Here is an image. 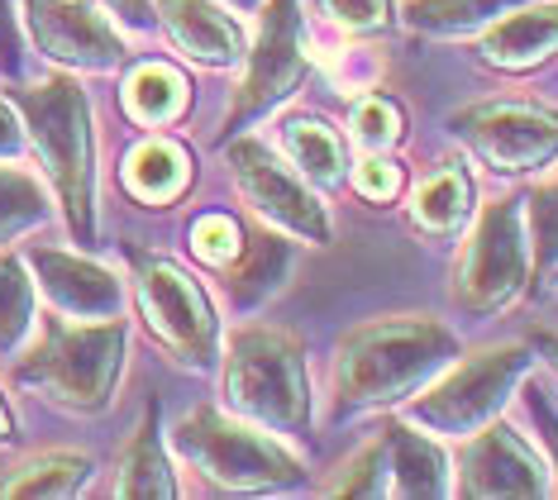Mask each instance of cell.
<instances>
[{
    "label": "cell",
    "instance_id": "obj_1",
    "mask_svg": "<svg viewBox=\"0 0 558 500\" xmlns=\"http://www.w3.org/2000/svg\"><path fill=\"white\" fill-rule=\"evenodd\" d=\"M459 357V339L429 315H387L353 329L335 357L339 410H387L421 395Z\"/></svg>",
    "mask_w": 558,
    "mask_h": 500
},
{
    "label": "cell",
    "instance_id": "obj_2",
    "mask_svg": "<svg viewBox=\"0 0 558 500\" xmlns=\"http://www.w3.org/2000/svg\"><path fill=\"white\" fill-rule=\"evenodd\" d=\"M15 106L29 124L34 148L44 153L53 186L62 196V210L72 220V234L92 243L96 234V134H92V106L72 76H48L39 86H20Z\"/></svg>",
    "mask_w": 558,
    "mask_h": 500
},
{
    "label": "cell",
    "instance_id": "obj_3",
    "mask_svg": "<svg viewBox=\"0 0 558 500\" xmlns=\"http://www.w3.org/2000/svg\"><path fill=\"white\" fill-rule=\"evenodd\" d=\"M225 401L277 439L311 429V387L301 343L282 329H239L225 353Z\"/></svg>",
    "mask_w": 558,
    "mask_h": 500
},
{
    "label": "cell",
    "instance_id": "obj_4",
    "mask_svg": "<svg viewBox=\"0 0 558 500\" xmlns=\"http://www.w3.org/2000/svg\"><path fill=\"white\" fill-rule=\"evenodd\" d=\"M124 367V319H86L62 325L48 319L44 339L24 353L15 377L24 387L53 395L68 410H106Z\"/></svg>",
    "mask_w": 558,
    "mask_h": 500
},
{
    "label": "cell",
    "instance_id": "obj_5",
    "mask_svg": "<svg viewBox=\"0 0 558 500\" xmlns=\"http://www.w3.org/2000/svg\"><path fill=\"white\" fill-rule=\"evenodd\" d=\"M177 448L192 467L206 472V481L225 486V491H282V486H301V458H291L282 439L268 434L253 419H230L220 410L201 405L172 429Z\"/></svg>",
    "mask_w": 558,
    "mask_h": 500
},
{
    "label": "cell",
    "instance_id": "obj_6",
    "mask_svg": "<svg viewBox=\"0 0 558 500\" xmlns=\"http://www.w3.org/2000/svg\"><path fill=\"white\" fill-rule=\"evenodd\" d=\"M530 353L520 343H501L492 353H477L459 363L439 381H429L421 395H411V425H421L435 439H468L482 425H492V415L511 401V391L525 381Z\"/></svg>",
    "mask_w": 558,
    "mask_h": 500
},
{
    "label": "cell",
    "instance_id": "obj_7",
    "mask_svg": "<svg viewBox=\"0 0 558 500\" xmlns=\"http://www.w3.org/2000/svg\"><path fill=\"white\" fill-rule=\"evenodd\" d=\"M530 229L520 200H492L482 205V220L473 239L463 243L459 267H453V301L468 315H492L501 305H511L525 291L530 277Z\"/></svg>",
    "mask_w": 558,
    "mask_h": 500
},
{
    "label": "cell",
    "instance_id": "obj_8",
    "mask_svg": "<svg viewBox=\"0 0 558 500\" xmlns=\"http://www.w3.org/2000/svg\"><path fill=\"white\" fill-rule=\"evenodd\" d=\"M138 310H144L148 329L177 363L186 367H210L215 343H220V325H215V305L206 301L201 281L182 272L168 258H144L138 263Z\"/></svg>",
    "mask_w": 558,
    "mask_h": 500
},
{
    "label": "cell",
    "instance_id": "obj_9",
    "mask_svg": "<svg viewBox=\"0 0 558 500\" xmlns=\"http://www.w3.org/2000/svg\"><path fill=\"white\" fill-rule=\"evenodd\" d=\"M453 130L492 172H539L558 162V110L535 100H482L453 114Z\"/></svg>",
    "mask_w": 558,
    "mask_h": 500
},
{
    "label": "cell",
    "instance_id": "obj_10",
    "mask_svg": "<svg viewBox=\"0 0 558 500\" xmlns=\"http://www.w3.org/2000/svg\"><path fill=\"white\" fill-rule=\"evenodd\" d=\"M306 68H311V53H306V34H301L296 0H268L258 44H253V58H248V72L234 92L230 134L244 130V124L258 120V114H268L277 100H287L301 82H306Z\"/></svg>",
    "mask_w": 558,
    "mask_h": 500
},
{
    "label": "cell",
    "instance_id": "obj_11",
    "mask_svg": "<svg viewBox=\"0 0 558 500\" xmlns=\"http://www.w3.org/2000/svg\"><path fill=\"white\" fill-rule=\"evenodd\" d=\"M230 167L239 196L248 200V210H258L268 224H277L282 234H296L306 243H325L329 239V215L315 200V191L306 186V176L291 172L268 144L258 138H239L230 148Z\"/></svg>",
    "mask_w": 558,
    "mask_h": 500
},
{
    "label": "cell",
    "instance_id": "obj_12",
    "mask_svg": "<svg viewBox=\"0 0 558 500\" xmlns=\"http://www.w3.org/2000/svg\"><path fill=\"white\" fill-rule=\"evenodd\" d=\"M463 496H549V467L511 425H482L468 434L459 458Z\"/></svg>",
    "mask_w": 558,
    "mask_h": 500
},
{
    "label": "cell",
    "instance_id": "obj_13",
    "mask_svg": "<svg viewBox=\"0 0 558 500\" xmlns=\"http://www.w3.org/2000/svg\"><path fill=\"white\" fill-rule=\"evenodd\" d=\"M34 44L62 68L106 72L124 58V44L92 0H29Z\"/></svg>",
    "mask_w": 558,
    "mask_h": 500
},
{
    "label": "cell",
    "instance_id": "obj_14",
    "mask_svg": "<svg viewBox=\"0 0 558 500\" xmlns=\"http://www.w3.org/2000/svg\"><path fill=\"white\" fill-rule=\"evenodd\" d=\"M34 272H39L44 296L72 319H116L124 305V286L110 267H100L77 253H58V248H39L34 253Z\"/></svg>",
    "mask_w": 558,
    "mask_h": 500
},
{
    "label": "cell",
    "instance_id": "obj_15",
    "mask_svg": "<svg viewBox=\"0 0 558 500\" xmlns=\"http://www.w3.org/2000/svg\"><path fill=\"white\" fill-rule=\"evenodd\" d=\"M162 29L201 68H239L244 62V29L215 0H158Z\"/></svg>",
    "mask_w": 558,
    "mask_h": 500
},
{
    "label": "cell",
    "instance_id": "obj_16",
    "mask_svg": "<svg viewBox=\"0 0 558 500\" xmlns=\"http://www.w3.org/2000/svg\"><path fill=\"white\" fill-rule=\"evenodd\" d=\"M549 53H558V0L525 5L515 15L487 24V34H482V62L501 72H530Z\"/></svg>",
    "mask_w": 558,
    "mask_h": 500
},
{
    "label": "cell",
    "instance_id": "obj_17",
    "mask_svg": "<svg viewBox=\"0 0 558 500\" xmlns=\"http://www.w3.org/2000/svg\"><path fill=\"white\" fill-rule=\"evenodd\" d=\"M291 272V243L268 229H253L239 243V253L225 263V291L239 310H258Z\"/></svg>",
    "mask_w": 558,
    "mask_h": 500
},
{
    "label": "cell",
    "instance_id": "obj_18",
    "mask_svg": "<svg viewBox=\"0 0 558 500\" xmlns=\"http://www.w3.org/2000/svg\"><path fill=\"white\" fill-rule=\"evenodd\" d=\"M387 453H391V491L435 500L449 496V458L439 439L421 434V425H391L387 429Z\"/></svg>",
    "mask_w": 558,
    "mask_h": 500
},
{
    "label": "cell",
    "instance_id": "obj_19",
    "mask_svg": "<svg viewBox=\"0 0 558 500\" xmlns=\"http://www.w3.org/2000/svg\"><path fill=\"white\" fill-rule=\"evenodd\" d=\"M186 182H192V158L172 138H144L124 158V186L148 205H168L172 196H182Z\"/></svg>",
    "mask_w": 558,
    "mask_h": 500
},
{
    "label": "cell",
    "instance_id": "obj_20",
    "mask_svg": "<svg viewBox=\"0 0 558 500\" xmlns=\"http://www.w3.org/2000/svg\"><path fill=\"white\" fill-rule=\"evenodd\" d=\"M468 210H473V176L459 158L439 162L411 196V220L425 234H453L468 220Z\"/></svg>",
    "mask_w": 558,
    "mask_h": 500
},
{
    "label": "cell",
    "instance_id": "obj_21",
    "mask_svg": "<svg viewBox=\"0 0 558 500\" xmlns=\"http://www.w3.org/2000/svg\"><path fill=\"white\" fill-rule=\"evenodd\" d=\"M120 496L130 500H172L177 496V481H172V463L162 453V439H158V410L148 405L144 425L134 429L130 448L120 458V481H116Z\"/></svg>",
    "mask_w": 558,
    "mask_h": 500
},
{
    "label": "cell",
    "instance_id": "obj_22",
    "mask_svg": "<svg viewBox=\"0 0 558 500\" xmlns=\"http://www.w3.org/2000/svg\"><path fill=\"white\" fill-rule=\"evenodd\" d=\"M282 144H287V158L296 167L306 182L315 186H339L349 172V158H344V138H339L329 124L311 120V114H296V120L282 124Z\"/></svg>",
    "mask_w": 558,
    "mask_h": 500
},
{
    "label": "cell",
    "instance_id": "obj_23",
    "mask_svg": "<svg viewBox=\"0 0 558 500\" xmlns=\"http://www.w3.org/2000/svg\"><path fill=\"white\" fill-rule=\"evenodd\" d=\"M124 110L138 124H172L186 110V82L182 72L162 68V62H144L124 82Z\"/></svg>",
    "mask_w": 558,
    "mask_h": 500
},
{
    "label": "cell",
    "instance_id": "obj_24",
    "mask_svg": "<svg viewBox=\"0 0 558 500\" xmlns=\"http://www.w3.org/2000/svg\"><path fill=\"white\" fill-rule=\"evenodd\" d=\"M92 477V458L82 453H39L0 481V496H72Z\"/></svg>",
    "mask_w": 558,
    "mask_h": 500
},
{
    "label": "cell",
    "instance_id": "obj_25",
    "mask_svg": "<svg viewBox=\"0 0 558 500\" xmlns=\"http://www.w3.org/2000/svg\"><path fill=\"white\" fill-rule=\"evenodd\" d=\"M511 5H525V0H411L405 24L425 34H473L497 24Z\"/></svg>",
    "mask_w": 558,
    "mask_h": 500
},
{
    "label": "cell",
    "instance_id": "obj_26",
    "mask_svg": "<svg viewBox=\"0 0 558 500\" xmlns=\"http://www.w3.org/2000/svg\"><path fill=\"white\" fill-rule=\"evenodd\" d=\"M34 329V286L20 258L0 253V353H15Z\"/></svg>",
    "mask_w": 558,
    "mask_h": 500
},
{
    "label": "cell",
    "instance_id": "obj_27",
    "mask_svg": "<svg viewBox=\"0 0 558 500\" xmlns=\"http://www.w3.org/2000/svg\"><path fill=\"white\" fill-rule=\"evenodd\" d=\"M48 215V196L24 167H0V243L34 229Z\"/></svg>",
    "mask_w": 558,
    "mask_h": 500
},
{
    "label": "cell",
    "instance_id": "obj_28",
    "mask_svg": "<svg viewBox=\"0 0 558 500\" xmlns=\"http://www.w3.org/2000/svg\"><path fill=\"white\" fill-rule=\"evenodd\" d=\"M329 491H335V496H383V491H391V453H387V439L359 448V453H353L349 463L339 467V477L329 481Z\"/></svg>",
    "mask_w": 558,
    "mask_h": 500
},
{
    "label": "cell",
    "instance_id": "obj_29",
    "mask_svg": "<svg viewBox=\"0 0 558 500\" xmlns=\"http://www.w3.org/2000/svg\"><path fill=\"white\" fill-rule=\"evenodd\" d=\"M525 229H530V253H535V267L554 272L558 267V176L544 182L525 205Z\"/></svg>",
    "mask_w": 558,
    "mask_h": 500
},
{
    "label": "cell",
    "instance_id": "obj_30",
    "mask_svg": "<svg viewBox=\"0 0 558 500\" xmlns=\"http://www.w3.org/2000/svg\"><path fill=\"white\" fill-rule=\"evenodd\" d=\"M349 124H353V134H359V144L373 153V148L397 144V134H401V110L391 106V100H383V96H363L359 106H353Z\"/></svg>",
    "mask_w": 558,
    "mask_h": 500
},
{
    "label": "cell",
    "instance_id": "obj_31",
    "mask_svg": "<svg viewBox=\"0 0 558 500\" xmlns=\"http://www.w3.org/2000/svg\"><path fill=\"white\" fill-rule=\"evenodd\" d=\"M239 243H244V234H239V224L230 220V215H206V220H196L192 229V248L201 263L210 267H225L239 253Z\"/></svg>",
    "mask_w": 558,
    "mask_h": 500
},
{
    "label": "cell",
    "instance_id": "obj_32",
    "mask_svg": "<svg viewBox=\"0 0 558 500\" xmlns=\"http://www.w3.org/2000/svg\"><path fill=\"white\" fill-rule=\"evenodd\" d=\"M320 10L339 29H353V34H387L391 29V0H320Z\"/></svg>",
    "mask_w": 558,
    "mask_h": 500
},
{
    "label": "cell",
    "instance_id": "obj_33",
    "mask_svg": "<svg viewBox=\"0 0 558 500\" xmlns=\"http://www.w3.org/2000/svg\"><path fill=\"white\" fill-rule=\"evenodd\" d=\"M353 186H359L363 196H373V200H391V196H397V186H401L397 162H387V158H363L359 172H353Z\"/></svg>",
    "mask_w": 558,
    "mask_h": 500
},
{
    "label": "cell",
    "instance_id": "obj_34",
    "mask_svg": "<svg viewBox=\"0 0 558 500\" xmlns=\"http://www.w3.org/2000/svg\"><path fill=\"white\" fill-rule=\"evenodd\" d=\"M530 410H535V425L544 434V443H549V458H554V467H558V410L544 401V391H530ZM558 491V486H554Z\"/></svg>",
    "mask_w": 558,
    "mask_h": 500
},
{
    "label": "cell",
    "instance_id": "obj_35",
    "mask_svg": "<svg viewBox=\"0 0 558 500\" xmlns=\"http://www.w3.org/2000/svg\"><path fill=\"white\" fill-rule=\"evenodd\" d=\"M20 148H24V130H20V120L10 114V106H0V158H15Z\"/></svg>",
    "mask_w": 558,
    "mask_h": 500
},
{
    "label": "cell",
    "instance_id": "obj_36",
    "mask_svg": "<svg viewBox=\"0 0 558 500\" xmlns=\"http://www.w3.org/2000/svg\"><path fill=\"white\" fill-rule=\"evenodd\" d=\"M110 10H116V15H124L130 24H144V20H148V0H110Z\"/></svg>",
    "mask_w": 558,
    "mask_h": 500
},
{
    "label": "cell",
    "instance_id": "obj_37",
    "mask_svg": "<svg viewBox=\"0 0 558 500\" xmlns=\"http://www.w3.org/2000/svg\"><path fill=\"white\" fill-rule=\"evenodd\" d=\"M0 44L15 48V20H10V0H0Z\"/></svg>",
    "mask_w": 558,
    "mask_h": 500
},
{
    "label": "cell",
    "instance_id": "obj_38",
    "mask_svg": "<svg viewBox=\"0 0 558 500\" xmlns=\"http://www.w3.org/2000/svg\"><path fill=\"white\" fill-rule=\"evenodd\" d=\"M225 5H234V10H258L263 0H225Z\"/></svg>",
    "mask_w": 558,
    "mask_h": 500
},
{
    "label": "cell",
    "instance_id": "obj_39",
    "mask_svg": "<svg viewBox=\"0 0 558 500\" xmlns=\"http://www.w3.org/2000/svg\"><path fill=\"white\" fill-rule=\"evenodd\" d=\"M5 434H10V410L0 405V439H5Z\"/></svg>",
    "mask_w": 558,
    "mask_h": 500
},
{
    "label": "cell",
    "instance_id": "obj_40",
    "mask_svg": "<svg viewBox=\"0 0 558 500\" xmlns=\"http://www.w3.org/2000/svg\"><path fill=\"white\" fill-rule=\"evenodd\" d=\"M549 363H554V367H558V343H554V349H549Z\"/></svg>",
    "mask_w": 558,
    "mask_h": 500
},
{
    "label": "cell",
    "instance_id": "obj_41",
    "mask_svg": "<svg viewBox=\"0 0 558 500\" xmlns=\"http://www.w3.org/2000/svg\"><path fill=\"white\" fill-rule=\"evenodd\" d=\"M554 272H558V267H554Z\"/></svg>",
    "mask_w": 558,
    "mask_h": 500
}]
</instances>
